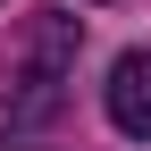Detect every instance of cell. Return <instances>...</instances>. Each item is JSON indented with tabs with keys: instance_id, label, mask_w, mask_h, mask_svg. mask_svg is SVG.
Wrapping results in <instances>:
<instances>
[{
	"instance_id": "1",
	"label": "cell",
	"mask_w": 151,
	"mask_h": 151,
	"mask_svg": "<svg viewBox=\"0 0 151 151\" xmlns=\"http://www.w3.org/2000/svg\"><path fill=\"white\" fill-rule=\"evenodd\" d=\"M109 118L126 134H151V50H126L109 67Z\"/></svg>"
}]
</instances>
